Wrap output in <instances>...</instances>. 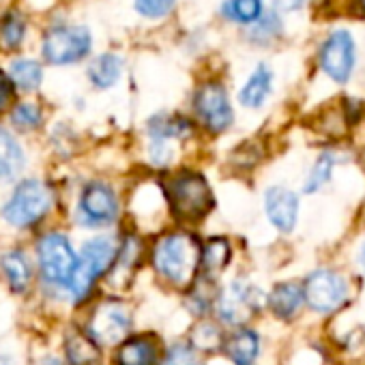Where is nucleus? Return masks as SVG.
<instances>
[{"label": "nucleus", "instance_id": "f257e3e1", "mask_svg": "<svg viewBox=\"0 0 365 365\" xmlns=\"http://www.w3.org/2000/svg\"><path fill=\"white\" fill-rule=\"evenodd\" d=\"M200 250L196 237L182 230L161 235L150 252L155 273L174 288H190L200 271Z\"/></svg>", "mask_w": 365, "mask_h": 365}, {"label": "nucleus", "instance_id": "f03ea898", "mask_svg": "<svg viewBox=\"0 0 365 365\" xmlns=\"http://www.w3.org/2000/svg\"><path fill=\"white\" fill-rule=\"evenodd\" d=\"M163 196L174 220L180 224L202 222L213 207V194L207 176L194 170L174 172L165 180Z\"/></svg>", "mask_w": 365, "mask_h": 365}, {"label": "nucleus", "instance_id": "7ed1b4c3", "mask_svg": "<svg viewBox=\"0 0 365 365\" xmlns=\"http://www.w3.org/2000/svg\"><path fill=\"white\" fill-rule=\"evenodd\" d=\"M118 245L114 239L110 237H99V239H93L88 241L80 256H78V264H76V271L67 284V288L71 290L73 299L76 301H82L88 297V292L93 290L95 282L106 275L108 271H112L114 262H116V256H118Z\"/></svg>", "mask_w": 365, "mask_h": 365}, {"label": "nucleus", "instance_id": "20e7f679", "mask_svg": "<svg viewBox=\"0 0 365 365\" xmlns=\"http://www.w3.org/2000/svg\"><path fill=\"white\" fill-rule=\"evenodd\" d=\"M305 303L316 314H333L348 301V282L335 269H316L303 284Z\"/></svg>", "mask_w": 365, "mask_h": 365}, {"label": "nucleus", "instance_id": "39448f33", "mask_svg": "<svg viewBox=\"0 0 365 365\" xmlns=\"http://www.w3.org/2000/svg\"><path fill=\"white\" fill-rule=\"evenodd\" d=\"M52 207V192L41 180H24L3 209L7 224L24 228L39 222Z\"/></svg>", "mask_w": 365, "mask_h": 365}, {"label": "nucleus", "instance_id": "423d86ee", "mask_svg": "<svg viewBox=\"0 0 365 365\" xmlns=\"http://www.w3.org/2000/svg\"><path fill=\"white\" fill-rule=\"evenodd\" d=\"M262 307V290L250 282H230L215 297L217 318L228 327H243Z\"/></svg>", "mask_w": 365, "mask_h": 365}, {"label": "nucleus", "instance_id": "0eeeda50", "mask_svg": "<svg viewBox=\"0 0 365 365\" xmlns=\"http://www.w3.org/2000/svg\"><path fill=\"white\" fill-rule=\"evenodd\" d=\"M131 329V312L120 301H103L88 320V337L97 346H120Z\"/></svg>", "mask_w": 365, "mask_h": 365}, {"label": "nucleus", "instance_id": "6e6552de", "mask_svg": "<svg viewBox=\"0 0 365 365\" xmlns=\"http://www.w3.org/2000/svg\"><path fill=\"white\" fill-rule=\"evenodd\" d=\"M43 58L52 65H69L91 52V33L82 26H58L43 37Z\"/></svg>", "mask_w": 365, "mask_h": 365}, {"label": "nucleus", "instance_id": "1a4fd4ad", "mask_svg": "<svg viewBox=\"0 0 365 365\" xmlns=\"http://www.w3.org/2000/svg\"><path fill=\"white\" fill-rule=\"evenodd\" d=\"M194 110L211 133H224L235 120L226 88L220 82H205L194 97Z\"/></svg>", "mask_w": 365, "mask_h": 365}, {"label": "nucleus", "instance_id": "9d476101", "mask_svg": "<svg viewBox=\"0 0 365 365\" xmlns=\"http://www.w3.org/2000/svg\"><path fill=\"white\" fill-rule=\"evenodd\" d=\"M37 254H39L41 273L48 282L69 284V279L76 271V264H78V256L67 237L56 235V232L43 237L39 241Z\"/></svg>", "mask_w": 365, "mask_h": 365}, {"label": "nucleus", "instance_id": "9b49d317", "mask_svg": "<svg viewBox=\"0 0 365 365\" xmlns=\"http://www.w3.org/2000/svg\"><path fill=\"white\" fill-rule=\"evenodd\" d=\"M320 67L337 84H346L354 69V41L350 33L335 31L320 48Z\"/></svg>", "mask_w": 365, "mask_h": 365}, {"label": "nucleus", "instance_id": "f8f14e48", "mask_svg": "<svg viewBox=\"0 0 365 365\" xmlns=\"http://www.w3.org/2000/svg\"><path fill=\"white\" fill-rule=\"evenodd\" d=\"M80 217L86 226H106L118 217V198L106 182H91L80 198Z\"/></svg>", "mask_w": 365, "mask_h": 365}, {"label": "nucleus", "instance_id": "ddd939ff", "mask_svg": "<svg viewBox=\"0 0 365 365\" xmlns=\"http://www.w3.org/2000/svg\"><path fill=\"white\" fill-rule=\"evenodd\" d=\"M299 196L282 185H273L264 192V213L271 226L282 232L290 235L299 222Z\"/></svg>", "mask_w": 365, "mask_h": 365}, {"label": "nucleus", "instance_id": "4468645a", "mask_svg": "<svg viewBox=\"0 0 365 365\" xmlns=\"http://www.w3.org/2000/svg\"><path fill=\"white\" fill-rule=\"evenodd\" d=\"M163 348L159 337L155 335H135L125 339L114 354L116 365H161Z\"/></svg>", "mask_w": 365, "mask_h": 365}, {"label": "nucleus", "instance_id": "2eb2a0df", "mask_svg": "<svg viewBox=\"0 0 365 365\" xmlns=\"http://www.w3.org/2000/svg\"><path fill=\"white\" fill-rule=\"evenodd\" d=\"M224 352L232 365H254L260 354V335L254 329L241 327L226 337Z\"/></svg>", "mask_w": 365, "mask_h": 365}, {"label": "nucleus", "instance_id": "dca6fc26", "mask_svg": "<svg viewBox=\"0 0 365 365\" xmlns=\"http://www.w3.org/2000/svg\"><path fill=\"white\" fill-rule=\"evenodd\" d=\"M267 303H269V309L277 318L290 320V318H294L301 312V307L305 303L303 286H299L297 282H279L267 294Z\"/></svg>", "mask_w": 365, "mask_h": 365}, {"label": "nucleus", "instance_id": "f3484780", "mask_svg": "<svg viewBox=\"0 0 365 365\" xmlns=\"http://www.w3.org/2000/svg\"><path fill=\"white\" fill-rule=\"evenodd\" d=\"M232 260V247L230 241L224 237H211L202 243L200 250V273L205 279L213 282L217 279Z\"/></svg>", "mask_w": 365, "mask_h": 365}, {"label": "nucleus", "instance_id": "a211bd4d", "mask_svg": "<svg viewBox=\"0 0 365 365\" xmlns=\"http://www.w3.org/2000/svg\"><path fill=\"white\" fill-rule=\"evenodd\" d=\"M273 73L267 65H258L254 73L247 78L243 88L239 91V103L247 110H258L264 106L267 97L271 95Z\"/></svg>", "mask_w": 365, "mask_h": 365}, {"label": "nucleus", "instance_id": "6ab92c4d", "mask_svg": "<svg viewBox=\"0 0 365 365\" xmlns=\"http://www.w3.org/2000/svg\"><path fill=\"white\" fill-rule=\"evenodd\" d=\"M194 131L192 123L182 116H170V114H159L148 123V138H163L172 142H182L190 138Z\"/></svg>", "mask_w": 365, "mask_h": 365}, {"label": "nucleus", "instance_id": "aec40b11", "mask_svg": "<svg viewBox=\"0 0 365 365\" xmlns=\"http://www.w3.org/2000/svg\"><path fill=\"white\" fill-rule=\"evenodd\" d=\"M24 168V153L9 131L0 127V180L16 178Z\"/></svg>", "mask_w": 365, "mask_h": 365}, {"label": "nucleus", "instance_id": "412c9836", "mask_svg": "<svg viewBox=\"0 0 365 365\" xmlns=\"http://www.w3.org/2000/svg\"><path fill=\"white\" fill-rule=\"evenodd\" d=\"M337 163H339V155H337V153H333V150L322 153V155L314 161V165L309 168V172H307V176H305L303 192H305V194H316V192H320V190L327 185V182L331 180L333 170H335Z\"/></svg>", "mask_w": 365, "mask_h": 365}, {"label": "nucleus", "instance_id": "4be33fe9", "mask_svg": "<svg viewBox=\"0 0 365 365\" xmlns=\"http://www.w3.org/2000/svg\"><path fill=\"white\" fill-rule=\"evenodd\" d=\"M3 271L7 277V284L14 292H24L31 284V264L26 256L18 250L7 252L3 256Z\"/></svg>", "mask_w": 365, "mask_h": 365}, {"label": "nucleus", "instance_id": "5701e85b", "mask_svg": "<svg viewBox=\"0 0 365 365\" xmlns=\"http://www.w3.org/2000/svg\"><path fill=\"white\" fill-rule=\"evenodd\" d=\"M123 71V61L116 54H101L88 67V78L97 88H110L118 82Z\"/></svg>", "mask_w": 365, "mask_h": 365}, {"label": "nucleus", "instance_id": "b1692460", "mask_svg": "<svg viewBox=\"0 0 365 365\" xmlns=\"http://www.w3.org/2000/svg\"><path fill=\"white\" fill-rule=\"evenodd\" d=\"M9 80L22 91H35L43 80V69L35 61L18 58L9 65Z\"/></svg>", "mask_w": 365, "mask_h": 365}, {"label": "nucleus", "instance_id": "393cba45", "mask_svg": "<svg viewBox=\"0 0 365 365\" xmlns=\"http://www.w3.org/2000/svg\"><path fill=\"white\" fill-rule=\"evenodd\" d=\"M67 359L71 365H93L99 359V348L88 337V333H73L67 339Z\"/></svg>", "mask_w": 365, "mask_h": 365}, {"label": "nucleus", "instance_id": "a878e982", "mask_svg": "<svg viewBox=\"0 0 365 365\" xmlns=\"http://www.w3.org/2000/svg\"><path fill=\"white\" fill-rule=\"evenodd\" d=\"M222 14L239 24H252L262 18V0H226Z\"/></svg>", "mask_w": 365, "mask_h": 365}, {"label": "nucleus", "instance_id": "bb28decb", "mask_svg": "<svg viewBox=\"0 0 365 365\" xmlns=\"http://www.w3.org/2000/svg\"><path fill=\"white\" fill-rule=\"evenodd\" d=\"M224 341H226L224 333L209 320L198 322L194 333L190 335V344L194 350H215L217 346H224Z\"/></svg>", "mask_w": 365, "mask_h": 365}, {"label": "nucleus", "instance_id": "cd10ccee", "mask_svg": "<svg viewBox=\"0 0 365 365\" xmlns=\"http://www.w3.org/2000/svg\"><path fill=\"white\" fill-rule=\"evenodd\" d=\"M26 24L18 14H9L3 24H0V39H3L5 48H18L24 39Z\"/></svg>", "mask_w": 365, "mask_h": 365}, {"label": "nucleus", "instance_id": "c85d7f7f", "mask_svg": "<svg viewBox=\"0 0 365 365\" xmlns=\"http://www.w3.org/2000/svg\"><path fill=\"white\" fill-rule=\"evenodd\" d=\"M14 123L22 129H33L41 123V110L35 103H20L14 110Z\"/></svg>", "mask_w": 365, "mask_h": 365}, {"label": "nucleus", "instance_id": "c756f323", "mask_svg": "<svg viewBox=\"0 0 365 365\" xmlns=\"http://www.w3.org/2000/svg\"><path fill=\"white\" fill-rule=\"evenodd\" d=\"M174 0H135V9L146 18H163L172 11Z\"/></svg>", "mask_w": 365, "mask_h": 365}, {"label": "nucleus", "instance_id": "7c9ffc66", "mask_svg": "<svg viewBox=\"0 0 365 365\" xmlns=\"http://www.w3.org/2000/svg\"><path fill=\"white\" fill-rule=\"evenodd\" d=\"M303 5V0H275V7L282 11H292Z\"/></svg>", "mask_w": 365, "mask_h": 365}, {"label": "nucleus", "instance_id": "2f4dec72", "mask_svg": "<svg viewBox=\"0 0 365 365\" xmlns=\"http://www.w3.org/2000/svg\"><path fill=\"white\" fill-rule=\"evenodd\" d=\"M7 99H9V86H7V82L3 78H0V110H3Z\"/></svg>", "mask_w": 365, "mask_h": 365}, {"label": "nucleus", "instance_id": "473e14b6", "mask_svg": "<svg viewBox=\"0 0 365 365\" xmlns=\"http://www.w3.org/2000/svg\"><path fill=\"white\" fill-rule=\"evenodd\" d=\"M359 264H361V269H363V273H365V239H363V243H361V247H359Z\"/></svg>", "mask_w": 365, "mask_h": 365}, {"label": "nucleus", "instance_id": "72a5a7b5", "mask_svg": "<svg viewBox=\"0 0 365 365\" xmlns=\"http://www.w3.org/2000/svg\"><path fill=\"white\" fill-rule=\"evenodd\" d=\"M0 365H11V361L7 356H0Z\"/></svg>", "mask_w": 365, "mask_h": 365}, {"label": "nucleus", "instance_id": "f704fd0d", "mask_svg": "<svg viewBox=\"0 0 365 365\" xmlns=\"http://www.w3.org/2000/svg\"><path fill=\"white\" fill-rule=\"evenodd\" d=\"M192 365H205V363H198V361H194V363H192Z\"/></svg>", "mask_w": 365, "mask_h": 365}, {"label": "nucleus", "instance_id": "c9c22d12", "mask_svg": "<svg viewBox=\"0 0 365 365\" xmlns=\"http://www.w3.org/2000/svg\"><path fill=\"white\" fill-rule=\"evenodd\" d=\"M361 5H363V9H365V0H361Z\"/></svg>", "mask_w": 365, "mask_h": 365}]
</instances>
